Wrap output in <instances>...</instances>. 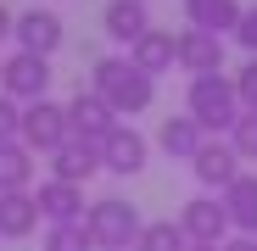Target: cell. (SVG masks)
Here are the masks:
<instances>
[{
  "mask_svg": "<svg viewBox=\"0 0 257 251\" xmlns=\"http://www.w3.org/2000/svg\"><path fill=\"white\" fill-rule=\"evenodd\" d=\"M17 129H23V101L0 90V140H17Z\"/></svg>",
  "mask_w": 257,
  "mask_h": 251,
  "instance_id": "d4e9b609",
  "label": "cell"
},
{
  "mask_svg": "<svg viewBox=\"0 0 257 251\" xmlns=\"http://www.w3.org/2000/svg\"><path fill=\"white\" fill-rule=\"evenodd\" d=\"M190 240H185V229H179V218H157V223H140V234H135V251H185Z\"/></svg>",
  "mask_w": 257,
  "mask_h": 251,
  "instance_id": "44dd1931",
  "label": "cell"
},
{
  "mask_svg": "<svg viewBox=\"0 0 257 251\" xmlns=\"http://www.w3.org/2000/svg\"><path fill=\"white\" fill-rule=\"evenodd\" d=\"M140 223H146V218H140L128 201H117V195H101V201L84 206V229H90L95 251H135Z\"/></svg>",
  "mask_w": 257,
  "mask_h": 251,
  "instance_id": "3957f363",
  "label": "cell"
},
{
  "mask_svg": "<svg viewBox=\"0 0 257 251\" xmlns=\"http://www.w3.org/2000/svg\"><path fill=\"white\" fill-rule=\"evenodd\" d=\"M117 123H123V117L90 90V84H78V90H73V101H67V134H73V140H95V145H101Z\"/></svg>",
  "mask_w": 257,
  "mask_h": 251,
  "instance_id": "5b68a950",
  "label": "cell"
},
{
  "mask_svg": "<svg viewBox=\"0 0 257 251\" xmlns=\"http://www.w3.org/2000/svg\"><path fill=\"white\" fill-rule=\"evenodd\" d=\"M39 251H95V240H90V229L78 218V223H51L45 240H39Z\"/></svg>",
  "mask_w": 257,
  "mask_h": 251,
  "instance_id": "7402d4cb",
  "label": "cell"
},
{
  "mask_svg": "<svg viewBox=\"0 0 257 251\" xmlns=\"http://www.w3.org/2000/svg\"><path fill=\"white\" fill-rule=\"evenodd\" d=\"M224 140L235 145L240 162H257V112H240V117H235V129H229Z\"/></svg>",
  "mask_w": 257,
  "mask_h": 251,
  "instance_id": "603a6c76",
  "label": "cell"
},
{
  "mask_svg": "<svg viewBox=\"0 0 257 251\" xmlns=\"http://www.w3.org/2000/svg\"><path fill=\"white\" fill-rule=\"evenodd\" d=\"M39 229V201L28 190H6L0 195V240H28Z\"/></svg>",
  "mask_w": 257,
  "mask_h": 251,
  "instance_id": "ac0fdd59",
  "label": "cell"
},
{
  "mask_svg": "<svg viewBox=\"0 0 257 251\" xmlns=\"http://www.w3.org/2000/svg\"><path fill=\"white\" fill-rule=\"evenodd\" d=\"M235 39H240V45L257 56V0H251V6L240 12V28H235Z\"/></svg>",
  "mask_w": 257,
  "mask_h": 251,
  "instance_id": "484cf974",
  "label": "cell"
},
{
  "mask_svg": "<svg viewBox=\"0 0 257 251\" xmlns=\"http://www.w3.org/2000/svg\"><path fill=\"white\" fill-rule=\"evenodd\" d=\"M101 28H106L112 45L128 51V45L151 28V12H146V0H106V6H101Z\"/></svg>",
  "mask_w": 257,
  "mask_h": 251,
  "instance_id": "4fadbf2b",
  "label": "cell"
},
{
  "mask_svg": "<svg viewBox=\"0 0 257 251\" xmlns=\"http://www.w3.org/2000/svg\"><path fill=\"white\" fill-rule=\"evenodd\" d=\"M12 39H17V51L56 56V51H62V39H67V23H62L51 6H34V12H17V23H12Z\"/></svg>",
  "mask_w": 257,
  "mask_h": 251,
  "instance_id": "ba28073f",
  "label": "cell"
},
{
  "mask_svg": "<svg viewBox=\"0 0 257 251\" xmlns=\"http://www.w3.org/2000/svg\"><path fill=\"white\" fill-rule=\"evenodd\" d=\"M190 173H196V184H207V190H229L246 167H240V156H235V145H229L224 134H207V140L196 145V156H190Z\"/></svg>",
  "mask_w": 257,
  "mask_h": 251,
  "instance_id": "8992f818",
  "label": "cell"
},
{
  "mask_svg": "<svg viewBox=\"0 0 257 251\" xmlns=\"http://www.w3.org/2000/svg\"><path fill=\"white\" fill-rule=\"evenodd\" d=\"M218 251H257V240H251V234H229Z\"/></svg>",
  "mask_w": 257,
  "mask_h": 251,
  "instance_id": "4316f807",
  "label": "cell"
},
{
  "mask_svg": "<svg viewBox=\"0 0 257 251\" xmlns=\"http://www.w3.org/2000/svg\"><path fill=\"white\" fill-rule=\"evenodd\" d=\"M179 229L190 245H224L229 240V212H224V201H212V195H190L179 206Z\"/></svg>",
  "mask_w": 257,
  "mask_h": 251,
  "instance_id": "9c48e42d",
  "label": "cell"
},
{
  "mask_svg": "<svg viewBox=\"0 0 257 251\" xmlns=\"http://www.w3.org/2000/svg\"><path fill=\"white\" fill-rule=\"evenodd\" d=\"M201 140H207V129H201V123H196L190 112H179V117H162V129H157L162 156H174V162H190Z\"/></svg>",
  "mask_w": 257,
  "mask_h": 251,
  "instance_id": "d6986e66",
  "label": "cell"
},
{
  "mask_svg": "<svg viewBox=\"0 0 257 251\" xmlns=\"http://www.w3.org/2000/svg\"><path fill=\"white\" fill-rule=\"evenodd\" d=\"M218 201H224V212H229V229L257 240V173H240L229 190H218Z\"/></svg>",
  "mask_w": 257,
  "mask_h": 251,
  "instance_id": "2e32d148",
  "label": "cell"
},
{
  "mask_svg": "<svg viewBox=\"0 0 257 251\" xmlns=\"http://www.w3.org/2000/svg\"><path fill=\"white\" fill-rule=\"evenodd\" d=\"M34 184V151L23 140H0V195Z\"/></svg>",
  "mask_w": 257,
  "mask_h": 251,
  "instance_id": "ffe728a7",
  "label": "cell"
},
{
  "mask_svg": "<svg viewBox=\"0 0 257 251\" xmlns=\"http://www.w3.org/2000/svg\"><path fill=\"white\" fill-rule=\"evenodd\" d=\"M235 95H240V112H257V56H246V67L235 73Z\"/></svg>",
  "mask_w": 257,
  "mask_h": 251,
  "instance_id": "cb8c5ba5",
  "label": "cell"
},
{
  "mask_svg": "<svg viewBox=\"0 0 257 251\" xmlns=\"http://www.w3.org/2000/svg\"><path fill=\"white\" fill-rule=\"evenodd\" d=\"M146 156H151V140L135 129V123H117V129L101 140V167L117 173V179H135L140 167H146Z\"/></svg>",
  "mask_w": 257,
  "mask_h": 251,
  "instance_id": "30bf717a",
  "label": "cell"
},
{
  "mask_svg": "<svg viewBox=\"0 0 257 251\" xmlns=\"http://www.w3.org/2000/svg\"><path fill=\"white\" fill-rule=\"evenodd\" d=\"M0 90L12 101H45L51 95V56H34V51H12L0 62Z\"/></svg>",
  "mask_w": 257,
  "mask_h": 251,
  "instance_id": "277c9868",
  "label": "cell"
},
{
  "mask_svg": "<svg viewBox=\"0 0 257 251\" xmlns=\"http://www.w3.org/2000/svg\"><path fill=\"white\" fill-rule=\"evenodd\" d=\"M12 23H17V12H12V6H0V45L12 39Z\"/></svg>",
  "mask_w": 257,
  "mask_h": 251,
  "instance_id": "83f0119b",
  "label": "cell"
},
{
  "mask_svg": "<svg viewBox=\"0 0 257 251\" xmlns=\"http://www.w3.org/2000/svg\"><path fill=\"white\" fill-rule=\"evenodd\" d=\"M179 67H185L190 78L224 73V39L207 34V28H185V34H179Z\"/></svg>",
  "mask_w": 257,
  "mask_h": 251,
  "instance_id": "5bb4252c",
  "label": "cell"
},
{
  "mask_svg": "<svg viewBox=\"0 0 257 251\" xmlns=\"http://www.w3.org/2000/svg\"><path fill=\"white\" fill-rule=\"evenodd\" d=\"M17 140H23L28 151H45V156H51V151L67 140V106H56L51 95H45V101H28V106H23Z\"/></svg>",
  "mask_w": 257,
  "mask_h": 251,
  "instance_id": "52a82bcc",
  "label": "cell"
},
{
  "mask_svg": "<svg viewBox=\"0 0 257 251\" xmlns=\"http://www.w3.org/2000/svg\"><path fill=\"white\" fill-rule=\"evenodd\" d=\"M128 62H135L140 73H174L179 67V34H168V28H146L135 45H128Z\"/></svg>",
  "mask_w": 257,
  "mask_h": 251,
  "instance_id": "7c38bea8",
  "label": "cell"
},
{
  "mask_svg": "<svg viewBox=\"0 0 257 251\" xmlns=\"http://www.w3.org/2000/svg\"><path fill=\"white\" fill-rule=\"evenodd\" d=\"M185 112L201 123L207 134H229V129H235V117H240V95H235V78H229V73H201V78H190Z\"/></svg>",
  "mask_w": 257,
  "mask_h": 251,
  "instance_id": "7a4b0ae2",
  "label": "cell"
},
{
  "mask_svg": "<svg viewBox=\"0 0 257 251\" xmlns=\"http://www.w3.org/2000/svg\"><path fill=\"white\" fill-rule=\"evenodd\" d=\"M34 201H39V218H45V223H78V218H84V184L45 179Z\"/></svg>",
  "mask_w": 257,
  "mask_h": 251,
  "instance_id": "9a60e30c",
  "label": "cell"
},
{
  "mask_svg": "<svg viewBox=\"0 0 257 251\" xmlns=\"http://www.w3.org/2000/svg\"><path fill=\"white\" fill-rule=\"evenodd\" d=\"M90 90H95L117 117H140V112L157 101V78L140 73L128 56H101L95 73H90Z\"/></svg>",
  "mask_w": 257,
  "mask_h": 251,
  "instance_id": "6da1fadb",
  "label": "cell"
},
{
  "mask_svg": "<svg viewBox=\"0 0 257 251\" xmlns=\"http://www.w3.org/2000/svg\"><path fill=\"white\" fill-rule=\"evenodd\" d=\"M185 251H218V245H185Z\"/></svg>",
  "mask_w": 257,
  "mask_h": 251,
  "instance_id": "f1b7e54d",
  "label": "cell"
},
{
  "mask_svg": "<svg viewBox=\"0 0 257 251\" xmlns=\"http://www.w3.org/2000/svg\"><path fill=\"white\" fill-rule=\"evenodd\" d=\"M240 12H246L240 0H185V23H190V28H207V34H218V39L240 28Z\"/></svg>",
  "mask_w": 257,
  "mask_h": 251,
  "instance_id": "e0dca14e",
  "label": "cell"
},
{
  "mask_svg": "<svg viewBox=\"0 0 257 251\" xmlns=\"http://www.w3.org/2000/svg\"><path fill=\"white\" fill-rule=\"evenodd\" d=\"M101 173V145L95 140H62L51 151V179H67V184H84V179H95Z\"/></svg>",
  "mask_w": 257,
  "mask_h": 251,
  "instance_id": "8fae6325",
  "label": "cell"
}]
</instances>
